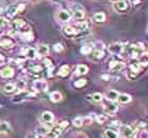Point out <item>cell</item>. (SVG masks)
Returning a JSON list of instances; mask_svg holds the SVG:
<instances>
[{
  "mask_svg": "<svg viewBox=\"0 0 148 138\" xmlns=\"http://www.w3.org/2000/svg\"><path fill=\"white\" fill-rule=\"evenodd\" d=\"M123 52H126L127 55L129 56V57H131V58L138 59L144 53H146V51H145V46H143L142 43H133V44H130L129 46H127L126 49L124 48Z\"/></svg>",
  "mask_w": 148,
  "mask_h": 138,
  "instance_id": "6da1fadb",
  "label": "cell"
},
{
  "mask_svg": "<svg viewBox=\"0 0 148 138\" xmlns=\"http://www.w3.org/2000/svg\"><path fill=\"white\" fill-rule=\"evenodd\" d=\"M28 30H30V29L28 28V25H27L23 19H15L11 23V31L9 32V34L12 35V36L19 35L20 33L28 31Z\"/></svg>",
  "mask_w": 148,
  "mask_h": 138,
  "instance_id": "7a4b0ae2",
  "label": "cell"
},
{
  "mask_svg": "<svg viewBox=\"0 0 148 138\" xmlns=\"http://www.w3.org/2000/svg\"><path fill=\"white\" fill-rule=\"evenodd\" d=\"M68 126H69V122L67 121V120L62 121V122L58 123L57 126L51 128L49 133L47 134V137L48 138H58L59 136L62 135V133L64 132V130H65Z\"/></svg>",
  "mask_w": 148,
  "mask_h": 138,
  "instance_id": "3957f363",
  "label": "cell"
},
{
  "mask_svg": "<svg viewBox=\"0 0 148 138\" xmlns=\"http://www.w3.org/2000/svg\"><path fill=\"white\" fill-rule=\"evenodd\" d=\"M35 93L34 92H29L27 90H23V91H19L15 94V96L12 97V101L15 102V103H19V102H22L23 100L28 98H31V97H34Z\"/></svg>",
  "mask_w": 148,
  "mask_h": 138,
  "instance_id": "277c9868",
  "label": "cell"
},
{
  "mask_svg": "<svg viewBox=\"0 0 148 138\" xmlns=\"http://www.w3.org/2000/svg\"><path fill=\"white\" fill-rule=\"evenodd\" d=\"M32 88L37 93H45L49 89V83L45 79H36L32 83Z\"/></svg>",
  "mask_w": 148,
  "mask_h": 138,
  "instance_id": "5b68a950",
  "label": "cell"
},
{
  "mask_svg": "<svg viewBox=\"0 0 148 138\" xmlns=\"http://www.w3.org/2000/svg\"><path fill=\"white\" fill-rule=\"evenodd\" d=\"M15 46V40L10 35L0 37V48L2 50H11Z\"/></svg>",
  "mask_w": 148,
  "mask_h": 138,
  "instance_id": "8992f818",
  "label": "cell"
},
{
  "mask_svg": "<svg viewBox=\"0 0 148 138\" xmlns=\"http://www.w3.org/2000/svg\"><path fill=\"white\" fill-rule=\"evenodd\" d=\"M71 15L73 16L74 19L77 20V21H83L84 19H85V10L79 4H75L74 6H72Z\"/></svg>",
  "mask_w": 148,
  "mask_h": 138,
  "instance_id": "52a82bcc",
  "label": "cell"
},
{
  "mask_svg": "<svg viewBox=\"0 0 148 138\" xmlns=\"http://www.w3.org/2000/svg\"><path fill=\"white\" fill-rule=\"evenodd\" d=\"M124 44L121 42H112L108 46V52L111 55H120L123 53L124 50Z\"/></svg>",
  "mask_w": 148,
  "mask_h": 138,
  "instance_id": "ba28073f",
  "label": "cell"
},
{
  "mask_svg": "<svg viewBox=\"0 0 148 138\" xmlns=\"http://www.w3.org/2000/svg\"><path fill=\"white\" fill-rule=\"evenodd\" d=\"M119 133L122 134L123 138H128L131 136H134V129L129 124H121V126L119 128Z\"/></svg>",
  "mask_w": 148,
  "mask_h": 138,
  "instance_id": "9c48e42d",
  "label": "cell"
},
{
  "mask_svg": "<svg viewBox=\"0 0 148 138\" xmlns=\"http://www.w3.org/2000/svg\"><path fill=\"white\" fill-rule=\"evenodd\" d=\"M56 17H57V20H58L59 22H62V23H67V22L70 21V19L72 18V15L68 10H60V11L57 12Z\"/></svg>",
  "mask_w": 148,
  "mask_h": 138,
  "instance_id": "30bf717a",
  "label": "cell"
},
{
  "mask_svg": "<svg viewBox=\"0 0 148 138\" xmlns=\"http://www.w3.org/2000/svg\"><path fill=\"white\" fill-rule=\"evenodd\" d=\"M25 9V3H17V4H13V5L9 6L8 9V13L10 16H14L16 14H21Z\"/></svg>",
  "mask_w": 148,
  "mask_h": 138,
  "instance_id": "8fae6325",
  "label": "cell"
},
{
  "mask_svg": "<svg viewBox=\"0 0 148 138\" xmlns=\"http://www.w3.org/2000/svg\"><path fill=\"white\" fill-rule=\"evenodd\" d=\"M113 9L117 13H124L129 9V2L127 0H119L113 3Z\"/></svg>",
  "mask_w": 148,
  "mask_h": 138,
  "instance_id": "7c38bea8",
  "label": "cell"
},
{
  "mask_svg": "<svg viewBox=\"0 0 148 138\" xmlns=\"http://www.w3.org/2000/svg\"><path fill=\"white\" fill-rule=\"evenodd\" d=\"M125 68V63L122 61H117V60H112L109 63V71L111 73H119Z\"/></svg>",
  "mask_w": 148,
  "mask_h": 138,
  "instance_id": "4fadbf2b",
  "label": "cell"
},
{
  "mask_svg": "<svg viewBox=\"0 0 148 138\" xmlns=\"http://www.w3.org/2000/svg\"><path fill=\"white\" fill-rule=\"evenodd\" d=\"M104 111H105L106 114L108 115H114L119 111V104L116 103L115 101L113 102H108L104 105Z\"/></svg>",
  "mask_w": 148,
  "mask_h": 138,
  "instance_id": "5bb4252c",
  "label": "cell"
},
{
  "mask_svg": "<svg viewBox=\"0 0 148 138\" xmlns=\"http://www.w3.org/2000/svg\"><path fill=\"white\" fill-rule=\"evenodd\" d=\"M40 121L43 123V124H50L54 121V115H53L52 112H49V111H45L41 116H40Z\"/></svg>",
  "mask_w": 148,
  "mask_h": 138,
  "instance_id": "9a60e30c",
  "label": "cell"
},
{
  "mask_svg": "<svg viewBox=\"0 0 148 138\" xmlns=\"http://www.w3.org/2000/svg\"><path fill=\"white\" fill-rule=\"evenodd\" d=\"M14 74H15V71L12 67H4L2 70L0 71V76L2 77V78H5V79H10V78H12L14 76Z\"/></svg>",
  "mask_w": 148,
  "mask_h": 138,
  "instance_id": "2e32d148",
  "label": "cell"
},
{
  "mask_svg": "<svg viewBox=\"0 0 148 138\" xmlns=\"http://www.w3.org/2000/svg\"><path fill=\"white\" fill-rule=\"evenodd\" d=\"M62 34L67 37H75L77 35V31L75 30L73 25H65L62 27Z\"/></svg>",
  "mask_w": 148,
  "mask_h": 138,
  "instance_id": "e0dca14e",
  "label": "cell"
},
{
  "mask_svg": "<svg viewBox=\"0 0 148 138\" xmlns=\"http://www.w3.org/2000/svg\"><path fill=\"white\" fill-rule=\"evenodd\" d=\"M12 132H13V128L9 122H6V121H1L0 122V134L9 135Z\"/></svg>",
  "mask_w": 148,
  "mask_h": 138,
  "instance_id": "ac0fdd59",
  "label": "cell"
},
{
  "mask_svg": "<svg viewBox=\"0 0 148 138\" xmlns=\"http://www.w3.org/2000/svg\"><path fill=\"white\" fill-rule=\"evenodd\" d=\"M16 91H17V89H16L15 83H5L2 86V93L5 95H12L14 93L16 94Z\"/></svg>",
  "mask_w": 148,
  "mask_h": 138,
  "instance_id": "d6986e66",
  "label": "cell"
},
{
  "mask_svg": "<svg viewBox=\"0 0 148 138\" xmlns=\"http://www.w3.org/2000/svg\"><path fill=\"white\" fill-rule=\"evenodd\" d=\"M89 55L90 58L92 59L93 61H99V60H102L105 57V52L104 51H99V50H93Z\"/></svg>",
  "mask_w": 148,
  "mask_h": 138,
  "instance_id": "ffe728a7",
  "label": "cell"
},
{
  "mask_svg": "<svg viewBox=\"0 0 148 138\" xmlns=\"http://www.w3.org/2000/svg\"><path fill=\"white\" fill-rule=\"evenodd\" d=\"M28 72L33 76H39L43 73V67L40 65H33L29 68Z\"/></svg>",
  "mask_w": 148,
  "mask_h": 138,
  "instance_id": "44dd1931",
  "label": "cell"
},
{
  "mask_svg": "<svg viewBox=\"0 0 148 138\" xmlns=\"http://www.w3.org/2000/svg\"><path fill=\"white\" fill-rule=\"evenodd\" d=\"M19 37H20V39H21L22 41H25V42H31V41L34 40V35H33L31 30H28V31H25V32H22V33H20Z\"/></svg>",
  "mask_w": 148,
  "mask_h": 138,
  "instance_id": "7402d4cb",
  "label": "cell"
},
{
  "mask_svg": "<svg viewBox=\"0 0 148 138\" xmlns=\"http://www.w3.org/2000/svg\"><path fill=\"white\" fill-rule=\"evenodd\" d=\"M23 56H25V58H28V59H35L37 57V54H36V49L34 48H31V46H29V48H25L23 51Z\"/></svg>",
  "mask_w": 148,
  "mask_h": 138,
  "instance_id": "603a6c76",
  "label": "cell"
},
{
  "mask_svg": "<svg viewBox=\"0 0 148 138\" xmlns=\"http://www.w3.org/2000/svg\"><path fill=\"white\" fill-rule=\"evenodd\" d=\"M50 53V48L47 44H39L36 49V54L38 56H41V57H45Z\"/></svg>",
  "mask_w": 148,
  "mask_h": 138,
  "instance_id": "cb8c5ba5",
  "label": "cell"
},
{
  "mask_svg": "<svg viewBox=\"0 0 148 138\" xmlns=\"http://www.w3.org/2000/svg\"><path fill=\"white\" fill-rule=\"evenodd\" d=\"M104 136L106 138H120V133L117 130L108 128V129H105V131H104Z\"/></svg>",
  "mask_w": 148,
  "mask_h": 138,
  "instance_id": "d4e9b609",
  "label": "cell"
},
{
  "mask_svg": "<svg viewBox=\"0 0 148 138\" xmlns=\"http://www.w3.org/2000/svg\"><path fill=\"white\" fill-rule=\"evenodd\" d=\"M119 94H120V93L117 92V91H115V90H108V91L105 93V98L107 99L108 101H111V102L116 101Z\"/></svg>",
  "mask_w": 148,
  "mask_h": 138,
  "instance_id": "484cf974",
  "label": "cell"
},
{
  "mask_svg": "<svg viewBox=\"0 0 148 138\" xmlns=\"http://www.w3.org/2000/svg\"><path fill=\"white\" fill-rule=\"evenodd\" d=\"M75 30L77 31V34L78 33H84V32H87L88 31V29H89V23L87 21H78L76 23V25L74 27Z\"/></svg>",
  "mask_w": 148,
  "mask_h": 138,
  "instance_id": "4316f807",
  "label": "cell"
},
{
  "mask_svg": "<svg viewBox=\"0 0 148 138\" xmlns=\"http://www.w3.org/2000/svg\"><path fill=\"white\" fill-rule=\"evenodd\" d=\"M51 130V126H49V124H40V126H38L36 128V131L35 132L38 134V136H42V135H47L48 133H49V131Z\"/></svg>",
  "mask_w": 148,
  "mask_h": 138,
  "instance_id": "83f0119b",
  "label": "cell"
},
{
  "mask_svg": "<svg viewBox=\"0 0 148 138\" xmlns=\"http://www.w3.org/2000/svg\"><path fill=\"white\" fill-rule=\"evenodd\" d=\"M117 102L122 104H126L129 103L131 100H132V97L129 95V94H126V93H122V94H119L117 96Z\"/></svg>",
  "mask_w": 148,
  "mask_h": 138,
  "instance_id": "f1b7e54d",
  "label": "cell"
},
{
  "mask_svg": "<svg viewBox=\"0 0 148 138\" xmlns=\"http://www.w3.org/2000/svg\"><path fill=\"white\" fill-rule=\"evenodd\" d=\"M62 94L59 91H54V92L50 93V100L54 103H57V102L62 101Z\"/></svg>",
  "mask_w": 148,
  "mask_h": 138,
  "instance_id": "f546056e",
  "label": "cell"
},
{
  "mask_svg": "<svg viewBox=\"0 0 148 138\" xmlns=\"http://www.w3.org/2000/svg\"><path fill=\"white\" fill-rule=\"evenodd\" d=\"M143 68L144 67H142V65L140 63V62H133V63H130L129 65V72H131V73H134V74H139L142 72Z\"/></svg>",
  "mask_w": 148,
  "mask_h": 138,
  "instance_id": "4dcf8cb0",
  "label": "cell"
},
{
  "mask_svg": "<svg viewBox=\"0 0 148 138\" xmlns=\"http://www.w3.org/2000/svg\"><path fill=\"white\" fill-rule=\"evenodd\" d=\"M93 21L96 22V23H103V22L106 21V15L104 12H97L95 13L92 17Z\"/></svg>",
  "mask_w": 148,
  "mask_h": 138,
  "instance_id": "1f68e13d",
  "label": "cell"
},
{
  "mask_svg": "<svg viewBox=\"0 0 148 138\" xmlns=\"http://www.w3.org/2000/svg\"><path fill=\"white\" fill-rule=\"evenodd\" d=\"M88 72H89V68L86 65H78L76 67V70H75V75L83 76V75H86Z\"/></svg>",
  "mask_w": 148,
  "mask_h": 138,
  "instance_id": "d6a6232c",
  "label": "cell"
},
{
  "mask_svg": "<svg viewBox=\"0 0 148 138\" xmlns=\"http://www.w3.org/2000/svg\"><path fill=\"white\" fill-rule=\"evenodd\" d=\"M70 74V67L67 65H62L60 68H59L58 72H57V75L59 77H67Z\"/></svg>",
  "mask_w": 148,
  "mask_h": 138,
  "instance_id": "836d02e7",
  "label": "cell"
},
{
  "mask_svg": "<svg viewBox=\"0 0 148 138\" xmlns=\"http://www.w3.org/2000/svg\"><path fill=\"white\" fill-rule=\"evenodd\" d=\"M90 97H91L90 99H91L93 102H102L103 101V98H104L103 94H101V93H99V92L93 93V94L90 96Z\"/></svg>",
  "mask_w": 148,
  "mask_h": 138,
  "instance_id": "e575fe53",
  "label": "cell"
},
{
  "mask_svg": "<svg viewBox=\"0 0 148 138\" xmlns=\"http://www.w3.org/2000/svg\"><path fill=\"white\" fill-rule=\"evenodd\" d=\"M72 124H73L75 128H82L84 126V120H83V117H75L73 120H72Z\"/></svg>",
  "mask_w": 148,
  "mask_h": 138,
  "instance_id": "d590c367",
  "label": "cell"
},
{
  "mask_svg": "<svg viewBox=\"0 0 148 138\" xmlns=\"http://www.w3.org/2000/svg\"><path fill=\"white\" fill-rule=\"evenodd\" d=\"M92 51H93V46H89V44L83 46L82 49H80V53H82L83 55H89Z\"/></svg>",
  "mask_w": 148,
  "mask_h": 138,
  "instance_id": "8d00e7d4",
  "label": "cell"
},
{
  "mask_svg": "<svg viewBox=\"0 0 148 138\" xmlns=\"http://www.w3.org/2000/svg\"><path fill=\"white\" fill-rule=\"evenodd\" d=\"M87 84V79L85 78H79V79H77L75 82H74V86L76 88V89H82L84 86Z\"/></svg>",
  "mask_w": 148,
  "mask_h": 138,
  "instance_id": "74e56055",
  "label": "cell"
},
{
  "mask_svg": "<svg viewBox=\"0 0 148 138\" xmlns=\"http://www.w3.org/2000/svg\"><path fill=\"white\" fill-rule=\"evenodd\" d=\"M107 119H108V117L106 116V115H95L94 116V120H95L97 123H105L106 121H107Z\"/></svg>",
  "mask_w": 148,
  "mask_h": 138,
  "instance_id": "f35d334b",
  "label": "cell"
},
{
  "mask_svg": "<svg viewBox=\"0 0 148 138\" xmlns=\"http://www.w3.org/2000/svg\"><path fill=\"white\" fill-rule=\"evenodd\" d=\"M8 23H9L8 19L4 18V17H0V33H1V32L3 31V29L8 25Z\"/></svg>",
  "mask_w": 148,
  "mask_h": 138,
  "instance_id": "ab89813d",
  "label": "cell"
},
{
  "mask_svg": "<svg viewBox=\"0 0 148 138\" xmlns=\"http://www.w3.org/2000/svg\"><path fill=\"white\" fill-rule=\"evenodd\" d=\"M93 48H94V50L104 51V49H105V44L103 43V41H96V42L93 44Z\"/></svg>",
  "mask_w": 148,
  "mask_h": 138,
  "instance_id": "60d3db41",
  "label": "cell"
},
{
  "mask_svg": "<svg viewBox=\"0 0 148 138\" xmlns=\"http://www.w3.org/2000/svg\"><path fill=\"white\" fill-rule=\"evenodd\" d=\"M53 49H54V51L57 53H62V51H64V46H62V43H56V44H54V46H53Z\"/></svg>",
  "mask_w": 148,
  "mask_h": 138,
  "instance_id": "b9f144b4",
  "label": "cell"
},
{
  "mask_svg": "<svg viewBox=\"0 0 148 138\" xmlns=\"http://www.w3.org/2000/svg\"><path fill=\"white\" fill-rule=\"evenodd\" d=\"M83 120H84V126H89V124H91L93 122V118L91 116L83 117Z\"/></svg>",
  "mask_w": 148,
  "mask_h": 138,
  "instance_id": "7bdbcfd3",
  "label": "cell"
},
{
  "mask_svg": "<svg viewBox=\"0 0 148 138\" xmlns=\"http://www.w3.org/2000/svg\"><path fill=\"white\" fill-rule=\"evenodd\" d=\"M43 65H45V67H46L48 70H49V69H50V70H52V69H53L52 61H51L50 59H48V58H46L45 60H43Z\"/></svg>",
  "mask_w": 148,
  "mask_h": 138,
  "instance_id": "ee69618b",
  "label": "cell"
},
{
  "mask_svg": "<svg viewBox=\"0 0 148 138\" xmlns=\"http://www.w3.org/2000/svg\"><path fill=\"white\" fill-rule=\"evenodd\" d=\"M72 138H88V136L83 132H76L72 135Z\"/></svg>",
  "mask_w": 148,
  "mask_h": 138,
  "instance_id": "f6af8a7d",
  "label": "cell"
},
{
  "mask_svg": "<svg viewBox=\"0 0 148 138\" xmlns=\"http://www.w3.org/2000/svg\"><path fill=\"white\" fill-rule=\"evenodd\" d=\"M121 124H122V123H121L119 120H113V121L110 123V126L111 128H114L115 130H119V128L121 126Z\"/></svg>",
  "mask_w": 148,
  "mask_h": 138,
  "instance_id": "bcb514c9",
  "label": "cell"
},
{
  "mask_svg": "<svg viewBox=\"0 0 148 138\" xmlns=\"http://www.w3.org/2000/svg\"><path fill=\"white\" fill-rule=\"evenodd\" d=\"M139 138H148V132L146 129H143L140 131Z\"/></svg>",
  "mask_w": 148,
  "mask_h": 138,
  "instance_id": "7dc6e473",
  "label": "cell"
},
{
  "mask_svg": "<svg viewBox=\"0 0 148 138\" xmlns=\"http://www.w3.org/2000/svg\"><path fill=\"white\" fill-rule=\"evenodd\" d=\"M39 136H38V134H37L35 131H32V132H29L28 134H27V136H25V138H38Z\"/></svg>",
  "mask_w": 148,
  "mask_h": 138,
  "instance_id": "c3c4849f",
  "label": "cell"
},
{
  "mask_svg": "<svg viewBox=\"0 0 148 138\" xmlns=\"http://www.w3.org/2000/svg\"><path fill=\"white\" fill-rule=\"evenodd\" d=\"M5 61H6L5 56L3 55V54H1V53H0V65H3V63H4V62H5Z\"/></svg>",
  "mask_w": 148,
  "mask_h": 138,
  "instance_id": "681fc988",
  "label": "cell"
},
{
  "mask_svg": "<svg viewBox=\"0 0 148 138\" xmlns=\"http://www.w3.org/2000/svg\"><path fill=\"white\" fill-rule=\"evenodd\" d=\"M130 3H131V5H139L141 4V0H130Z\"/></svg>",
  "mask_w": 148,
  "mask_h": 138,
  "instance_id": "f907efd6",
  "label": "cell"
},
{
  "mask_svg": "<svg viewBox=\"0 0 148 138\" xmlns=\"http://www.w3.org/2000/svg\"><path fill=\"white\" fill-rule=\"evenodd\" d=\"M102 79H104L105 81H108L110 79V76L109 75H102Z\"/></svg>",
  "mask_w": 148,
  "mask_h": 138,
  "instance_id": "816d5d0a",
  "label": "cell"
},
{
  "mask_svg": "<svg viewBox=\"0 0 148 138\" xmlns=\"http://www.w3.org/2000/svg\"><path fill=\"white\" fill-rule=\"evenodd\" d=\"M110 1H111V2H116V1H119V0H110Z\"/></svg>",
  "mask_w": 148,
  "mask_h": 138,
  "instance_id": "f5cc1de1",
  "label": "cell"
},
{
  "mask_svg": "<svg viewBox=\"0 0 148 138\" xmlns=\"http://www.w3.org/2000/svg\"><path fill=\"white\" fill-rule=\"evenodd\" d=\"M128 138H136L134 136H131V137H128Z\"/></svg>",
  "mask_w": 148,
  "mask_h": 138,
  "instance_id": "db71d44e",
  "label": "cell"
}]
</instances>
